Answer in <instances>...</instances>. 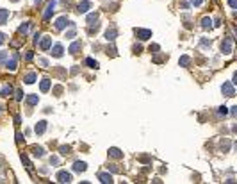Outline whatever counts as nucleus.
Listing matches in <instances>:
<instances>
[{"instance_id":"5701e85b","label":"nucleus","mask_w":237,"mask_h":184,"mask_svg":"<svg viewBox=\"0 0 237 184\" xmlns=\"http://www.w3.org/2000/svg\"><path fill=\"white\" fill-rule=\"evenodd\" d=\"M189 63H191V57H187V56H182L178 59V64L180 66H189Z\"/></svg>"},{"instance_id":"f3484780","label":"nucleus","mask_w":237,"mask_h":184,"mask_svg":"<svg viewBox=\"0 0 237 184\" xmlns=\"http://www.w3.org/2000/svg\"><path fill=\"white\" fill-rule=\"evenodd\" d=\"M9 18V11L7 9H0V25H4Z\"/></svg>"},{"instance_id":"e433bc0d","label":"nucleus","mask_w":237,"mask_h":184,"mask_svg":"<svg viewBox=\"0 0 237 184\" xmlns=\"http://www.w3.org/2000/svg\"><path fill=\"white\" fill-rule=\"evenodd\" d=\"M57 163H59L57 157H50V165H57Z\"/></svg>"},{"instance_id":"9d476101","label":"nucleus","mask_w":237,"mask_h":184,"mask_svg":"<svg viewBox=\"0 0 237 184\" xmlns=\"http://www.w3.org/2000/svg\"><path fill=\"white\" fill-rule=\"evenodd\" d=\"M109 155H111V157H114V159H121V157H123V152H121L119 148L112 147V148H109Z\"/></svg>"},{"instance_id":"412c9836","label":"nucleus","mask_w":237,"mask_h":184,"mask_svg":"<svg viewBox=\"0 0 237 184\" xmlns=\"http://www.w3.org/2000/svg\"><path fill=\"white\" fill-rule=\"evenodd\" d=\"M80 48H82V43H80V41H75V43L70 46V54H77Z\"/></svg>"},{"instance_id":"f704fd0d","label":"nucleus","mask_w":237,"mask_h":184,"mask_svg":"<svg viewBox=\"0 0 237 184\" xmlns=\"http://www.w3.org/2000/svg\"><path fill=\"white\" fill-rule=\"evenodd\" d=\"M157 50H159V45H150V52H153V54H155Z\"/></svg>"},{"instance_id":"393cba45","label":"nucleus","mask_w":237,"mask_h":184,"mask_svg":"<svg viewBox=\"0 0 237 184\" xmlns=\"http://www.w3.org/2000/svg\"><path fill=\"white\" fill-rule=\"evenodd\" d=\"M201 27H203V29H211V27H212L211 18H203V20H201Z\"/></svg>"},{"instance_id":"0eeeda50","label":"nucleus","mask_w":237,"mask_h":184,"mask_svg":"<svg viewBox=\"0 0 237 184\" xmlns=\"http://www.w3.org/2000/svg\"><path fill=\"white\" fill-rule=\"evenodd\" d=\"M16 66H18V59H16V56L5 61V68H7V70H11V72H15V70H16Z\"/></svg>"},{"instance_id":"9b49d317","label":"nucleus","mask_w":237,"mask_h":184,"mask_svg":"<svg viewBox=\"0 0 237 184\" xmlns=\"http://www.w3.org/2000/svg\"><path fill=\"white\" fill-rule=\"evenodd\" d=\"M36 79H38V75H36L34 72H29V73H27V75L23 77L25 84H34V82H36Z\"/></svg>"},{"instance_id":"7ed1b4c3","label":"nucleus","mask_w":237,"mask_h":184,"mask_svg":"<svg viewBox=\"0 0 237 184\" xmlns=\"http://www.w3.org/2000/svg\"><path fill=\"white\" fill-rule=\"evenodd\" d=\"M221 91H223V95H225V97H234V95H235V90H234V86L230 84V82H223Z\"/></svg>"},{"instance_id":"dca6fc26","label":"nucleus","mask_w":237,"mask_h":184,"mask_svg":"<svg viewBox=\"0 0 237 184\" xmlns=\"http://www.w3.org/2000/svg\"><path fill=\"white\" fill-rule=\"evenodd\" d=\"M32 155H34V157H43V155H45L43 147H32Z\"/></svg>"},{"instance_id":"cd10ccee","label":"nucleus","mask_w":237,"mask_h":184,"mask_svg":"<svg viewBox=\"0 0 237 184\" xmlns=\"http://www.w3.org/2000/svg\"><path fill=\"white\" fill-rule=\"evenodd\" d=\"M59 150H61V154H63V155H66V154H70V147H61Z\"/></svg>"},{"instance_id":"20e7f679","label":"nucleus","mask_w":237,"mask_h":184,"mask_svg":"<svg viewBox=\"0 0 237 184\" xmlns=\"http://www.w3.org/2000/svg\"><path fill=\"white\" fill-rule=\"evenodd\" d=\"M118 36V31H116V27H111V29H107L105 31V39L107 41H114Z\"/></svg>"},{"instance_id":"4be33fe9","label":"nucleus","mask_w":237,"mask_h":184,"mask_svg":"<svg viewBox=\"0 0 237 184\" xmlns=\"http://www.w3.org/2000/svg\"><path fill=\"white\" fill-rule=\"evenodd\" d=\"M11 93H13V88L11 86H4L2 90H0V95H2V97H9Z\"/></svg>"},{"instance_id":"aec40b11","label":"nucleus","mask_w":237,"mask_h":184,"mask_svg":"<svg viewBox=\"0 0 237 184\" xmlns=\"http://www.w3.org/2000/svg\"><path fill=\"white\" fill-rule=\"evenodd\" d=\"M38 102H39L38 95H29V97H27V104H29V106H36Z\"/></svg>"},{"instance_id":"7c9ffc66","label":"nucleus","mask_w":237,"mask_h":184,"mask_svg":"<svg viewBox=\"0 0 237 184\" xmlns=\"http://www.w3.org/2000/svg\"><path fill=\"white\" fill-rule=\"evenodd\" d=\"M5 59H7V52H0V63H4Z\"/></svg>"},{"instance_id":"58836bf2","label":"nucleus","mask_w":237,"mask_h":184,"mask_svg":"<svg viewBox=\"0 0 237 184\" xmlns=\"http://www.w3.org/2000/svg\"><path fill=\"white\" fill-rule=\"evenodd\" d=\"M134 52H135V54H139V52H141V46H139V45H137V46H134Z\"/></svg>"},{"instance_id":"72a5a7b5","label":"nucleus","mask_w":237,"mask_h":184,"mask_svg":"<svg viewBox=\"0 0 237 184\" xmlns=\"http://www.w3.org/2000/svg\"><path fill=\"white\" fill-rule=\"evenodd\" d=\"M32 57H34V54H32V52H27V54H25V61H30Z\"/></svg>"},{"instance_id":"f03ea898","label":"nucleus","mask_w":237,"mask_h":184,"mask_svg":"<svg viewBox=\"0 0 237 184\" xmlns=\"http://www.w3.org/2000/svg\"><path fill=\"white\" fill-rule=\"evenodd\" d=\"M135 36H137V39L145 41V39L152 38V31H148V29H135Z\"/></svg>"},{"instance_id":"ea45409f","label":"nucleus","mask_w":237,"mask_h":184,"mask_svg":"<svg viewBox=\"0 0 237 184\" xmlns=\"http://www.w3.org/2000/svg\"><path fill=\"white\" fill-rule=\"evenodd\" d=\"M5 41V36H4V34H0V45H2Z\"/></svg>"},{"instance_id":"2f4dec72","label":"nucleus","mask_w":237,"mask_h":184,"mask_svg":"<svg viewBox=\"0 0 237 184\" xmlns=\"http://www.w3.org/2000/svg\"><path fill=\"white\" fill-rule=\"evenodd\" d=\"M228 5H230L232 9H235V7H237V0H228Z\"/></svg>"},{"instance_id":"b1692460","label":"nucleus","mask_w":237,"mask_h":184,"mask_svg":"<svg viewBox=\"0 0 237 184\" xmlns=\"http://www.w3.org/2000/svg\"><path fill=\"white\" fill-rule=\"evenodd\" d=\"M86 64L89 66V68H94V70H96V68H98V63H96V61H94V59H91V57H87V59H86Z\"/></svg>"},{"instance_id":"2eb2a0df","label":"nucleus","mask_w":237,"mask_h":184,"mask_svg":"<svg viewBox=\"0 0 237 184\" xmlns=\"http://www.w3.org/2000/svg\"><path fill=\"white\" fill-rule=\"evenodd\" d=\"M86 168H87V165L84 161H77L75 165H73V170H75V172H86Z\"/></svg>"},{"instance_id":"c85d7f7f","label":"nucleus","mask_w":237,"mask_h":184,"mask_svg":"<svg viewBox=\"0 0 237 184\" xmlns=\"http://www.w3.org/2000/svg\"><path fill=\"white\" fill-rule=\"evenodd\" d=\"M22 98H23V91H22V90H16V100L20 102Z\"/></svg>"},{"instance_id":"6ab92c4d","label":"nucleus","mask_w":237,"mask_h":184,"mask_svg":"<svg viewBox=\"0 0 237 184\" xmlns=\"http://www.w3.org/2000/svg\"><path fill=\"white\" fill-rule=\"evenodd\" d=\"M50 84H52V80H50V79H43V80H41V86H39V88H41V91L45 93V91H48V90H50Z\"/></svg>"},{"instance_id":"bb28decb","label":"nucleus","mask_w":237,"mask_h":184,"mask_svg":"<svg viewBox=\"0 0 237 184\" xmlns=\"http://www.w3.org/2000/svg\"><path fill=\"white\" fill-rule=\"evenodd\" d=\"M96 20H98V16H96V15H89V16H87V23L93 25V22H96Z\"/></svg>"},{"instance_id":"a211bd4d","label":"nucleus","mask_w":237,"mask_h":184,"mask_svg":"<svg viewBox=\"0 0 237 184\" xmlns=\"http://www.w3.org/2000/svg\"><path fill=\"white\" fill-rule=\"evenodd\" d=\"M98 179L104 184H107V182H112V175L111 173H98Z\"/></svg>"},{"instance_id":"c9c22d12","label":"nucleus","mask_w":237,"mask_h":184,"mask_svg":"<svg viewBox=\"0 0 237 184\" xmlns=\"http://www.w3.org/2000/svg\"><path fill=\"white\" fill-rule=\"evenodd\" d=\"M39 64H41V66H48V61H46V59H39Z\"/></svg>"},{"instance_id":"473e14b6","label":"nucleus","mask_w":237,"mask_h":184,"mask_svg":"<svg viewBox=\"0 0 237 184\" xmlns=\"http://www.w3.org/2000/svg\"><path fill=\"white\" fill-rule=\"evenodd\" d=\"M219 114H223V116H225V114H228V111H226V107H225V106L219 107Z\"/></svg>"},{"instance_id":"39448f33","label":"nucleus","mask_w":237,"mask_h":184,"mask_svg":"<svg viewBox=\"0 0 237 184\" xmlns=\"http://www.w3.org/2000/svg\"><path fill=\"white\" fill-rule=\"evenodd\" d=\"M68 25H70L68 18H66V16H61V18H57V22H55V29H57V31H63L64 27H68Z\"/></svg>"},{"instance_id":"4c0bfd02","label":"nucleus","mask_w":237,"mask_h":184,"mask_svg":"<svg viewBox=\"0 0 237 184\" xmlns=\"http://www.w3.org/2000/svg\"><path fill=\"white\" fill-rule=\"evenodd\" d=\"M22 138H23V136L18 132V134H16V141H18V143H22Z\"/></svg>"},{"instance_id":"6e6552de","label":"nucleus","mask_w":237,"mask_h":184,"mask_svg":"<svg viewBox=\"0 0 237 184\" xmlns=\"http://www.w3.org/2000/svg\"><path fill=\"white\" fill-rule=\"evenodd\" d=\"M89 9H91V2H89V0H84V2H80V4H79V7H77L79 13H87Z\"/></svg>"},{"instance_id":"ddd939ff","label":"nucleus","mask_w":237,"mask_h":184,"mask_svg":"<svg viewBox=\"0 0 237 184\" xmlns=\"http://www.w3.org/2000/svg\"><path fill=\"white\" fill-rule=\"evenodd\" d=\"M52 56H53V57H61V56H63V45H61V43L53 45V48H52Z\"/></svg>"},{"instance_id":"f8f14e48","label":"nucleus","mask_w":237,"mask_h":184,"mask_svg":"<svg viewBox=\"0 0 237 184\" xmlns=\"http://www.w3.org/2000/svg\"><path fill=\"white\" fill-rule=\"evenodd\" d=\"M34 131H36V134H43V132L46 131V122H45V120L38 122V124H36V129H34Z\"/></svg>"},{"instance_id":"a878e982","label":"nucleus","mask_w":237,"mask_h":184,"mask_svg":"<svg viewBox=\"0 0 237 184\" xmlns=\"http://www.w3.org/2000/svg\"><path fill=\"white\" fill-rule=\"evenodd\" d=\"M29 27H30V22H25L23 25H20V29H18V32H20V34H25L27 31H29Z\"/></svg>"},{"instance_id":"4468645a","label":"nucleus","mask_w":237,"mask_h":184,"mask_svg":"<svg viewBox=\"0 0 237 184\" xmlns=\"http://www.w3.org/2000/svg\"><path fill=\"white\" fill-rule=\"evenodd\" d=\"M53 7H55V2H50L48 5H46V11H45V15H43V18H45V20H48V18L52 16V13H53Z\"/></svg>"},{"instance_id":"f257e3e1","label":"nucleus","mask_w":237,"mask_h":184,"mask_svg":"<svg viewBox=\"0 0 237 184\" xmlns=\"http://www.w3.org/2000/svg\"><path fill=\"white\" fill-rule=\"evenodd\" d=\"M232 46H234V39L232 38H225L221 41V52L223 54H232Z\"/></svg>"},{"instance_id":"423d86ee","label":"nucleus","mask_w":237,"mask_h":184,"mask_svg":"<svg viewBox=\"0 0 237 184\" xmlns=\"http://www.w3.org/2000/svg\"><path fill=\"white\" fill-rule=\"evenodd\" d=\"M57 181L59 182H71V173H68V172H59L57 173Z\"/></svg>"},{"instance_id":"c756f323","label":"nucleus","mask_w":237,"mask_h":184,"mask_svg":"<svg viewBox=\"0 0 237 184\" xmlns=\"http://www.w3.org/2000/svg\"><path fill=\"white\" fill-rule=\"evenodd\" d=\"M191 4L194 5V7H200V5L203 4V0H191Z\"/></svg>"},{"instance_id":"a19ab883","label":"nucleus","mask_w":237,"mask_h":184,"mask_svg":"<svg viewBox=\"0 0 237 184\" xmlns=\"http://www.w3.org/2000/svg\"><path fill=\"white\" fill-rule=\"evenodd\" d=\"M11 2H18V0H11Z\"/></svg>"},{"instance_id":"1a4fd4ad","label":"nucleus","mask_w":237,"mask_h":184,"mask_svg":"<svg viewBox=\"0 0 237 184\" xmlns=\"http://www.w3.org/2000/svg\"><path fill=\"white\" fill-rule=\"evenodd\" d=\"M50 46H52V38H50V36H45L43 41L39 43V48H41V50H48Z\"/></svg>"}]
</instances>
